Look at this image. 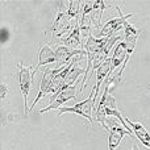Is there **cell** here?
Here are the masks:
<instances>
[{"label":"cell","instance_id":"3","mask_svg":"<svg viewBox=\"0 0 150 150\" xmlns=\"http://www.w3.org/2000/svg\"><path fill=\"white\" fill-rule=\"evenodd\" d=\"M116 9L119 11V17L111 18L109 21H107L105 25L99 32V38H112V37H115L113 34L116 33V32H119L121 28H125V24L128 23V18H130L133 16L132 13L124 15V13L120 11L119 5H116Z\"/></svg>","mask_w":150,"mask_h":150},{"label":"cell","instance_id":"11","mask_svg":"<svg viewBox=\"0 0 150 150\" xmlns=\"http://www.w3.org/2000/svg\"><path fill=\"white\" fill-rule=\"evenodd\" d=\"M80 36H82V32H80V21H79V18H76V20H75V26H74L73 32H71L66 38H63L62 42L65 46L76 50V47L82 44V42H80Z\"/></svg>","mask_w":150,"mask_h":150},{"label":"cell","instance_id":"14","mask_svg":"<svg viewBox=\"0 0 150 150\" xmlns=\"http://www.w3.org/2000/svg\"><path fill=\"white\" fill-rule=\"evenodd\" d=\"M80 5H82V3L78 1V0H75V1H70L69 3V9L66 11L69 15V17L71 18V20H76L78 18V13L82 12V9H80Z\"/></svg>","mask_w":150,"mask_h":150},{"label":"cell","instance_id":"2","mask_svg":"<svg viewBox=\"0 0 150 150\" xmlns=\"http://www.w3.org/2000/svg\"><path fill=\"white\" fill-rule=\"evenodd\" d=\"M18 69V86H20L21 95L24 99V112L25 115H28V112L30 111V105L28 104V95L30 92V86L33 82V70L32 67H25L23 66V63L17 65Z\"/></svg>","mask_w":150,"mask_h":150},{"label":"cell","instance_id":"5","mask_svg":"<svg viewBox=\"0 0 150 150\" xmlns=\"http://www.w3.org/2000/svg\"><path fill=\"white\" fill-rule=\"evenodd\" d=\"M62 69L63 67H61V69L53 67V69L45 70L44 75H42V79H41V84H40V91H38V93H37L36 99L33 100V103L30 104V109H33V107L41 100L42 96L49 95V91H50V87H52V84H53V80H54V78L57 76V74H59L61 71H62Z\"/></svg>","mask_w":150,"mask_h":150},{"label":"cell","instance_id":"6","mask_svg":"<svg viewBox=\"0 0 150 150\" xmlns=\"http://www.w3.org/2000/svg\"><path fill=\"white\" fill-rule=\"evenodd\" d=\"M86 52L84 50H74L70 49V47L65 46H58L57 50H55V57H57V62H55V67L54 69H61V67H66L71 61L74 59L76 55H84Z\"/></svg>","mask_w":150,"mask_h":150},{"label":"cell","instance_id":"4","mask_svg":"<svg viewBox=\"0 0 150 150\" xmlns=\"http://www.w3.org/2000/svg\"><path fill=\"white\" fill-rule=\"evenodd\" d=\"M75 96H76L75 86H65L63 90L52 100V103L47 107H45V108H41L38 112L40 113H45V112L52 111V109H61L66 101L71 100V99H75Z\"/></svg>","mask_w":150,"mask_h":150},{"label":"cell","instance_id":"9","mask_svg":"<svg viewBox=\"0 0 150 150\" xmlns=\"http://www.w3.org/2000/svg\"><path fill=\"white\" fill-rule=\"evenodd\" d=\"M125 121H127V124L132 128L134 137H137L138 140L142 142L144 146H146V148L150 149V133L148 132V129H146L142 124H140V122H134L129 119H125Z\"/></svg>","mask_w":150,"mask_h":150},{"label":"cell","instance_id":"7","mask_svg":"<svg viewBox=\"0 0 150 150\" xmlns=\"http://www.w3.org/2000/svg\"><path fill=\"white\" fill-rule=\"evenodd\" d=\"M73 25H71V18L69 17L66 11H59L55 17V21L53 24V37L54 38H61L65 36L67 32H73Z\"/></svg>","mask_w":150,"mask_h":150},{"label":"cell","instance_id":"15","mask_svg":"<svg viewBox=\"0 0 150 150\" xmlns=\"http://www.w3.org/2000/svg\"><path fill=\"white\" fill-rule=\"evenodd\" d=\"M7 96V86L5 84H0V99L4 100Z\"/></svg>","mask_w":150,"mask_h":150},{"label":"cell","instance_id":"13","mask_svg":"<svg viewBox=\"0 0 150 150\" xmlns=\"http://www.w3.org/2000/svg\"><path fill=\"white\" fill-rule=\"evenodd\" d=\"M84 74H86V71L82 70V69L79 67V65H78V63H75V65L73 66V69L69 71L67 78H66L65 86H76L78 78H79L80 75H83V76H84Z\"/></svg>","mask_w":150,"mask_h":150},{"label":"cell","instance_id":"12","mask_svg":"<svg viewBox=\"0 0 150 150\" xmlns=\"http://www.w3.org/2000/svg\"><path fill=\"white\" fill-rule=\"evenodd\" d=\"M124 29H125V42L129 45H137V40L141 33V29L134 28V26L129 23L125 24Z\"/></svg>","mask_w":150,"mask_h":150},{"label":"cell","instance_id":"10","mask_svg":"<svg viewBox=\"0 0 150 150\" xmlns=\"http://www.w3.org/2000/svg\"><path fill=\"white\" fill-rule=\"evenodd\" d=\"M57 62V57H55V52L50 49L49 45H44L38 52V63H37L36 69L33 70V76L34 74L38 71V69L44 65H49V63H55Z\"/></svg>","mask_w":150,"mask_h":150},{"label":"cell","instance_id":"8","mask_svg":"<svg viewBox=\"0 0 150 150\" xmlns=\"http://www.w3.org/2000/svg\"><path fill=\"white\" fill-rule=\"evenodd\" d=\"M108 133H109V136H108V150H116L117 146L121 144L124 136L125 134L130 136L129 132H128L122 125L117 124V122L116 124H112L111 127H109Z\"/></svg>","mask_w":150,"mask_h":150},{"label":"cell","instance_id":"1","mask_svg":"<svg viewBox=\"0 0 150 150\" xmlns=\"http://www.w3.org/2000/svg\"><path fill=\"white\" fill-rule=\"evenodd\" d=\"M95 88L92 90V92L90 93L86 100L79 101L73 107H62L61 109H58V115L62 113H76L79 116L84 117L90 121V128L93 125V119H92V111L95 109Z\"/></svg>","mask_w":150,"mask_h":150}]
</instances>
